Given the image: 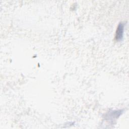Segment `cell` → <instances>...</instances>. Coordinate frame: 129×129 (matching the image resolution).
<instances>
[{
  "mask_svg": "<svg viewBox=\"0 0 129 129\" xmlns=\"http://www.w3.org/2000/svg\"><path fill=\"white\" fill-rule=\"evenodd\" d=\"M124 26V25L122 23H120L117 26L115 33V39L117 41H120L123 38Z\"/></svg>",
  "mask_w": 129,
  "mask_h": 129,
  "instance_id": "6da1fadb",
  "label": "cell"
}]
</instances>
